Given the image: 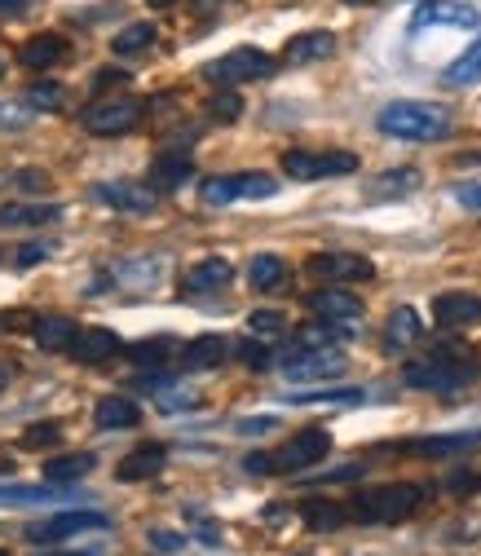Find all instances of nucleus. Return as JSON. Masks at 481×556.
I'll return each mask as SVG.
<instances>
[{"instance_id": "f8f14e48", "label": "nucleus", "mask_w": 481, "mask_h": 556, "mask_svg": "<svg viewBox=\"0 0 481 556\" xmlns=\"http://www.w3.org/2000/svg\"><path fill=\"white\" fill-rule=\"evenodd\" d=\"M106 526H111V517H106V513L72 508V513H58V517H49V521L31 526V530H27V539H31V543H62V539H76V534H85V530H106Z\"/></svg>"}, {"instance_id": "72a5a7b5", "label": "nucleus", "mask_w": 481, "mask_h": 556, "mask_svg": "<svg viewBox=\"0 0 481 556\" xmlns=\"http://www.w3.org/2000/svg\"><path fill=\"white\" fill-rule=\"evenodd\" d=\"M416 186H420V168H393V173H384L367 190V199H402V194H410Z\"/></svg>"}, {"instance_id": "2eb2a0df", "label": "nucleus", "mask_w": 481, "mask_h": 556, "mask_svg": "<svg viewBox=\"0 0 481 556\" xmlns=\"http://www.w3.org/2000/svg\"><path fill=\"white\" fill-rule=\"evenodd\" d=\"M115 354H124V340H119L111 327H80V336H76V344H72V358H76V363H89V367L111 363Z\"/></svg>"}, {"instance_id": "79ce46f5", "label": "nucleus", "mask_w": 481, "mask_h": 556, "mask_svg": "<svg viewBox=\"0 0 481 556\" xmlns=\"http://www.w3.org/2000/svg\"><path fill=\"white\" fill-rule=\"evenodd\" d=\"M155 406H160V410H194V406H199V393H190V389H168V384H164V389L155 393Z\"/></svg>"}, {"instance_id": "5fc2aeb1", "label": "nucleus", "mask_w": 481, "mask_h": 556, "mask_svg": "<svg viewBox=\"0 0 481 556\" xmlns=\"http://www.w3.org/2000/svg\"><path fill=\"white\" fill-rule=\"evenodd\" d=\"M23 10V0H0V14H18Z\"/></svg>"}, {"instance_id": "473e14b6", "label": "nucleus", "mask_w": 481, "mask_h": 556, "mask_svg": "<svg viewBox=\"0 0 481 556\" xmlns=\"http://www.w3.org/2000/svg\"><path fill=\"white\" fill-rule=\"evenodd\" d=\"M283 402H292V406H318V402H327V406H358V402H367V389H318V393H283Z\"/></svg>"}, {"instance_id": "c85d7f7f", "label": "nucleus", "mask_w": 481, "mask_h": 556, "mask_svg": "<svg viewBox=\"0 0 481 556\" xmlns=\"http://www.w3.org/2000/svg\"><path fill=\"white\" fill-rule=\"evenodd\" d=\"M420 336H425V323H420V314L410 305L389 314V323H384V344H389V350H406V344H416Z\"/></svg>"}, {"instance_id": "9d476101", "label": "nucleus", "mask_w": 481, "mask_h": 556, "mask_svg": "<svg viewBox=\"0 0 481 556\" xmlns=\"http://www.w3.org/2000/svg\"><path fill=\"white\" fill-rule=\"evenodd\" d=\"M345 367H350V358L340 350H296V358L283 363V376L292 384H322V380L345 376Z\"/></svg>"}, {"instance_id": "1a4fd4ad", "label": "nucleus", "mask_w": 481, "mask_h": 556, "mask_svg": "<svg viewBox=\"0 0 481 556\" xmlns=\"http://www.w3.org/2000/svg\"><path fill=\"white\" fill-rule=\"evenodd\" d=\"M309 278H318V283H363V278L376 274V265L358 252H314L305 261Z\"/></svg>"}, {"instance_id": "e433bc0d", "label": "nucleus", "mask_w": 481, "mask_h": 556, "mask_svg": "<svg viewBox=\"0 0 481 556\" xmlns=\"http://www.w3.org/2000/svg\"><path fill=\"white\" fill-rule=\"evenodd\" d=\"M66 500L58 485H0V504H53Z\"/></svg>"}, {"instance_id": "f03ea898", "label": "nucleus", "mask_w": 481, "mask_h": 556, "mask_svg": "<svg viewBox=\"0 0 481 556\" xmlns=\"http://www.w3.org/2000/svg\"><path fill=\"white\" fill-rule=\"evenodd\" d=\"M376 124H380V132L402 137V142H438V137L451 132V111L438 106V102L402 98V102H389V106L376 115Z\"/></svg>"}, {"instance_id": "423d86ee", "label": "nucleus", "mask_w": 481, "mask_h": 556, "mask_svg": "<svg viewBox=\"0 0 481 556\" xmlns=\"http://www.w3.org/2000/svg\"><path fill=\"white\" fill-rule=\"evenodd\" d=\"M279 194V181L269 173H230V177H208L199 186V199L208 207H226L235 199H269Z\"/></svg>"}, {"instance_id": "58836bf2", "label": "nucleus", "mask_w": 481, "mask_h": 556, "mask_svg": "<svg viewBox=\"0 0 481 556\" xmlns=\"http://www.w3.org/2000/svg\"><path fill=\"white\" fill-rule=\"evenodd\" d=\"M248 331L261 336V340H274V336L288 331V318L279 309H256V314H248Z\"/></svg>"}, {"instance_id": "a19ab883", "label": "nucleus", "mask_w": 481, "mask_h": 556, "mask_svg": "<svg viewBox=\"0 0 481 556\" xmlns=\"http://www.w3.org/2000/svg\"><path fill=\"white\" fill-rule=\"evenodd\" d=\"M62 98H66V93H62V85H49V80H45V85H31L23 102H27V106H36V111H58V106H62Z\"/></svg>"}, {"instance_id": "0eeeda50", "label": "nucleus", "mask_w": 481, "mask_h": 556, "mask_svg": "<svg viewBox=\"0 0 481 556\" xmlns=\"http://www.w3.org/2000/svg\"><path fill=\"white\" fill-rule=\"evenodd\" d=\"M80 124L93 132V137H124L132 132L137 124H142V102H132V98H102L93 102L89 111H80Z\"/></svg>"}, {"instance_id": "9b49d317", "label": "nucleus", "mask_w": 481, "mask_h": 556, "mask_svg": "<svg viewBox=\"0 0 481 556\" xmlns=\"http://www.w3.org/2000/svg\"><path fill=\"white\" fill-rule=\"evenodd\" d=\"M327 451H331V433L327 429H301L296 438L283 442L279 455H274V468H279V472H305V468L322 464Z\"/></svg>"}, {"instance_id": "cd10ccee", "label": "nucleus", "mask_w": 481, "mask_h": 556, "mask_svg": "<svg viewBox=\"0 0 481 556\" xmlns=\"http://www.w3.org/2000/svg\"><path fill=\"white\" fill-rule=\"evenodd\" d=\"M301 521L314 530V534H331L350 521V508H340L336 500H301Z\"/></svg>"}, {"instance_id": "6ab92c4d", "label": "nucleus", "mask_w": 481, "mask_h": 556, "mask_svg": "<svg viewBox=\"0 0 481 556\" xmlns=\"http://www.w3.org/2000/svg\"><path fill=\"white\" fill-rule=\"evenodd\" d=\"M472 446H481V429H472V433H442V438H416V442H406L402 451L425 455V459H451V455H464Z\"/></svg>"}, {"instance_id": "f3484780", "label": "nucleus", "mask_w": 481, "mask_h": 556, "mask_svg": "<svg viewBox=\"0 0 481 556\" xmlns=\"http://www.w3.org/2000/svg\"><path fill=\"white\" fill-rule=\"evenodd\" d=\"M230 278H235V269H230L226 256H203L199 265L186 269V292L190 296H213V292L230 288Z\"/></svg>"}, {"instance_id": "a878e982", "label": "nucleus", "mask_w": 481, "mask_h": 556, "mask_svg": "<svg viewBox=\"0 0 481 556\" xmlns=\"http://www.w3.org/2000/svg\"><path fill=\"white\" fill-rule=\"evenodd\" d=\"M164 459H168V451L164 446H137V451H128L124 459H119V468H115V477L119 481H147V477H155L160 468H164Z\"/></svg>"}, {"instance_id": "c9c22d12", "label": "nucleus", "mask_w": 481, "mask_h": 556, "mask_svg": "<svg viewBox=\"0 0 481 556\" xmlns=\"http://www.w3.org/2000/svg\"><path fill=\"white\" fill-rule=\"evenodd\" d=\"M137 367H164L173 354H177V344L168 340V336H160V340H142V344H128V350H124Z\"/></svg>"}, {"instance_id": "ea45409f", "label": "nucleus", "mask_w": 481, "mask_h": 556, "mask_svg": "<svg viewBox=\"0 0 481 556\" xmlns=\"http://www.w3.org/2000/svg\"><path fill=\"white\" fill-rule=\"evenodd\" d=\"M58 442H62V425H53V420L31 425V429L23 433V446H27V451H49V446H58Z\"/></svg>"}, {"instance_id": "7ed1b4c3", "label": "nucleus", "mask_w": 481, "mask_h": 556, "mask_svg": "<svg viewBox=\"0 0 481 556\" xmlns=\"http://www.w3.org/2000/svg\"><path fill=\"white\" fill-rule=\"evenodd\" d=\"M425 504V485L416 481H393V485H376L350 500V517L363 526H397Z\"/></svg>"}, {"instance_id": "37998d69", "label": "nucleus", "mask_w": 481, "mask_h": 556, "mask_svg": "<svg viewBox=\"0 0 481 556\" xmlns=\"http://www.w3.org/2000/svg\"><path fill=\"white\" fill-rule=\"evenodd\" d=\"M239 358H243L248 371H269L274 367V354L265 350V344H256V340H243L239 344Z\"/></svg>"}, {"instance_id": "13d9d810", "label": "nucleus", "mask_w": 481, "mask_h": 556, "mask_svg": "<svg viewBox=\"0 0 481 556\" xmlns=\"http://www.w3.org/2000/svg\"><path fill=\"white\" fill-rule=\"evenodd\" d=\"M151 5H173V0H151Z\"/></svg>"}, {"instance_id": "49530a36", "label": "nucleus", "mask_w": 481, "mask_h": 556, "mask_svg": "<svg viewBox=\"0 0 481 556\" xmlns=\"http://www.w3.org/2000/svg\"><path fill=\"white\" fill-rule=\"evenodd\" d=\"M124 80H128V72H119V66H102V72L93 76V93H106V89H115Z\"/></svg>"}, {"instance_id": "393cba45", "label": "nucleus", "mask_w": 481, "mask_h": 556, "mask_svg": "<svg viewBox=\"0 0 481 556\" xmlns=\"http://www.w3.org/2000/svg\"><path fill=\"white\" fill-rule=\"evenodd\" d=\"M331 53H336V36H331V31H301V36L288 40L283 62L305 66V62H322V58H331Z\"/></svg>"}, {"instance_id": "09e8293b", "label": "nucleus", "mask_w": 481, "mask_h": 556, "mask_svg": "<svg viewBox=\"0 0 481 556\" xmlns=\"http://www.w3.org/2000/svg\"><path fill=\"white\" fill-rule=\"evenodd\" d=\"M151 547H160V552H181V547H186V534H173V530H151Z\"/></svg>"}, {"instance_id": "bb28decb", "label": "nucleus", "mask_w": 481, "mask_h": 556, "mask_svg": "<svg viewBox=\"0 0 481 556\" xmlns=\"http://www.w3.org/2000/svg\"><path fill=\"white\" fill-rule=\"evenodd\" d=\"M194 177V160L186 151H164L155 164H151V186L155 190H177Z\"/></svg>"}, {"instance_id": "aec40b11", "label": "nucleus", "mask_w": 481, "mask_h": 556, "mask_svg": "<svg viewBox=\"0 0 481 556\" xmlns=\"http://www.w3.org/2000/svg\"><path fill=\"white\" fill-rule=\"evenodd\" d=\"M137 420H142V406H137L132 397H102L93 406V425L102 433H124V429H137Z\"/></svg>"}, {"instance_id": "6e6d98bb", "label": "nucleus", "mask_w": 481, "mask_h": 556, "mask_svg": "<svg viewBox=\"0 0 481 556\" xmlns=\"http://www.w3.org/2000/svg\"><path fill=\"white\" fill-rule=\"evenodd\" d=\"M345 5H354V10H371V5H380V0H345Z\"/></svg>"}, {"instance_id": "f257e3e1", "label": "nucleus", "mask_w": 481, "mask_h": 556, "mask_svg": "<svg viewBox=\"0 0 481 556\" xmlns=\"http://www.w3.org/2000/svg\"><path fill=\"white\" fill-rule=\"evenodd\" d=\"M477 376H481L477 354L472 350H459V344H442V350H433L429 358L402 367V384L429 389V393H455V389H464Z\"/></svg>"}, {"instance_id": "f704fd0d", "label": "nucleus", "mask_w": 481, "mask_h": 556, "mask_svg": "<svg viewBox=\"0 0 481 556\" xmlns=\"http://www.w3.org/2000/svg\"><path fill=\"white\" fill-rule=\"evenodd\" d=\"M155 23H132V27H124L115 40H111V49L119 53V58H132V53H147L151 45H155Z\"/></svg>"}, {"instance_id": "39448f33", "label": "nucleus", "mask_w": 481, "mask_h": 556, "mask_svg": "<svg viewBox=\"0 0 481 556\" xmlns=\"http://www.w3.org/2000/svg\"><path fill=\"white\" fill-rule=\"evenodd\" d=\"M345 173H358L354 151H288L283 155L288 181H322V177H345Z\"/></svg>"}, {"instance_id": "a18cd8bd", "label": "nucleus", "mask_w": 481, "mask_h": 556, "mask_svg": "<svg viewBox=\"0 0 481 556\" xmlns=\"http://www.w3.org/2000/svg\"><path fill=\"white\" fill-rule=\"evenodd\" d=\"M36 111H23V106H0V132H18L31 124Z\"/></svg>"}, {"instance_id": "5701e85b", "label": "nucleus", "mask_w": 481, "mask_h": 556, "mask_svg": "<svg viewBox=\"0 0 481 556\" xmlns=\"http://www.w3.org/2000/svg\"><path fill=\"white\" fill-rule=\"evenodd\" d=\"M288 278H292L288 261L274 256V252H261V256H252V265H248V283H252L256 292H288Z\"/></svg>"}, {"instance_id": "4468645a", "label": "nucleus", "mask_w": 481, "mask_h": 556, "mask_svg": "<svg viewBox=\"0 0 481 556\" xmlns=\"http://www.w3.org/2000/svg\"><path fill=\"white\" fill-rule=\"evenodd\" d=\"M433 323L446 327V331L477 327L481 323V296H472V292H442V296H433Z\"/></svg>"}, {"instance_id": "a211bd4d", "label": "nucleus", "mask_w": 481, "mask_h": 556, "mask_svg": "<svg viewBox=\"0 0 481 556\" xmlns=\"http://www.w3.org/2000/svg\"><path fill=\"white\" fill-rule=\"evenodd\" d=\"M230 358V340L226 336H194L186 350H181V367L186 371H213V367H221Z\"/></svg>"}, {"instance_id": "4be33fe9", "label": "nucleus", "mask_w": 481, "mask_h": 556, "mask_svg": "<svg viewBox=\"0 0 481 556\" xmlns=\"http://www.w3.org/2000/svg\"><path fill=\"white\" fill-rule=\"evenodd\" d=\"M354 336H358L354 323H327V318H318V323H305L296 331V350H336V344H345Z\"/></svg>"}, {"instance_id": "b1692460", "label": "nucleus", "mask_w": 481, "mask_h": 556, "mask_svg": "<svg viewBox=\"0 0 481 556\" xmlns=\"http://www.w3.org/2000/svg\"><path fill=\"white\" fill-rule=\"evenodd\" d=\"M62 217L58 203H5L0 207V230H23V226H53Z\"/></svg>"}, {"instance_id": "4c0bfd02", "label": "nucleus", "mask_w": 481, "mask_h": 556, "mask_svg": "<svg viewBox=\"0 0 481 556\" xmlns=\"http://www.w3.org/2000/svg\"><path fill=\"white\" fill-rule=\"evenodd\" d=\"M203 111H208L213 124H235V119L243 115V98H239L235 89H221V93L208 98V106H203Z\"/></svg>"}, {"instance_id": "dca6fc26", "label": "nucleus", "mask_w": 481, "mask_h": 556, "mask_svg": "<svg viewBox=\"0 0 481 556\" xmlns=\"http://www.w3.org/2000/svg\"><path fill=\"white\" fill-rule=\"evenodd\" d=\"M481 18L472 5H459V0H446V5H425L416 14V23H410V31H433V27H455V31H472Z\"/></svg>"}, {"instance_id": "052dcab7", "label": "nucleus", "mask_w": 481, "mask_h": 556, "mask_svg": "<svg viewBox=\"0 0 481 556\" xmlns=\"http://www.w3.org/2000/svg\"><path fill=\"white\" fill-rule=\"evenodd\" d=\"M0 556H10V552H5V547H0Z\"/></svg>"}, {"instance_id": "8fccbe9b", "label": "nucleus", "mask_w": 481, "mask_h": 556, "mask_svg": "<svg viewBox=\"0 0 481 556\" xmlns=\"http://www.w3.org/2000/svg\"><path fill=\"white\" fill-rule=\"evenodd\" d=\"M243 468H248L252 477H265V472H279V468H274V455H261V451H256V455H248V459H243Z\"/></svg>"}, {"instance_id": "603ef678", "label": "nucleus", "mask_w": 481, "mask_h": 556, "mask_svg": "<svg viewBox=\"0 0 481 556\" xmlns=\"http://www.w3.org/2000/svg\"><path fill=\"white\" fill-rule=\"evenodd\" d=\"M459 203H464V207H481V186H468V190H459Z\"/></svg>"}, {"instance_id": "de8ad7c7", "label": "nucleus", "mask_w": 481, "mask_h": 556, "mask_svg": "<svg viewBox=\"0 0 481 556\" xmlns=\"http://www.w3.org/2000/svg\"><path fill=\"white\" fill-rule=\"evenodd\" d=\"M49 252H53L49 243H23V248H18V265H23V269H31V265H40Z\"/></svg>"}, {"instance_id": "7c9ffc66", "label": "nucleus", "mask_w": 481, "mask_h": 556, "mask_svg": "<svg viewBox=\"0 0 481 556\" xmlns=\"http://www.w3.org/2000/svg\"><path fill=\"white\" fill-rule=\"evenodd\" d=\"M481 80V31H477V40L446 66V85L451 89H468V85H477Z\"/></svg>"}, {"instance_id": "c756f323", "label": "nucleus", "mask_w": 481, "mask_h": 556, "mask_svg": "<svg viewBox=\"0 0 481 556\" xmlns=\"http://www.w3.org/2000/svg\"><path fill=\"white\" fill-rule=\"evenodd\" d=\"M80 327L72 318H40L36 323V344L49 354H72V344H76Z\"/></svg>"}, {"instance_id": "412c9836", "label": "nucleus", "mask_w": 481, "mask_h": 556, "mask_svg": "<svg viewBox=\"0 0 481 556\" xmlns=\"http://www.w3.org/2000/svg\"><path fill=\"white\" fill-rule=\"evenodd\" d=\"M66 53V40L62 36H53V31H40V36H31V40H23V49H18V62L27 66V72H49V66H58Z\"/></svg>"}, {"instance_id": "864d4df0", "label": "nucleus", "mask_w": 481, "mask_h": 556, "mask_svg": "<svg viewBox=\"0 0 481 556\" xmlns=\"http://www.w3.org/2000/svg\"><path fill=\"white\" fill-rule=\"evenodd\" d=\"M199 539L208 543V547H217V543H221V530H217V526H203V530H199Z\"/></svg>"}, {"instance_id": "680f3d73", "label": "nucleus", "mask_w": 481, "mask_h": 556, "mask_svg": "<svg viewBox=\"0 0 481 556\" xmlns=\"http://www.w3.org/2000/svg\"><path fill=\"white\" fill-rule=\"evenodd\" d=\"M296 556H309V552H296Z\"/></svg>"}, {"instance_id": "bf43d9fd", "label": "nucleus", "mask_w": 481, "mask_h": 556, "mask_svg": "<svg viewBox=\"0 0 481 556\" xmlns=\"http://www.w3.org/2000/svg\"><path fill=\"white\" fill-rule=\"evenodd\" d=\"M0 76H5V58H0Z\"/></svg>"}, {"instance_id": "20e7f679", "label": "nucleus", "mask_w": 481, "mask_h": 556, "mask_svg": "<svg viewBox=\"0 0 481 556\" xmlns=\"http://www.w3.org/2000/svg\"><path fill=\"white\" fill-rule=\"evenodd\" d=\"M274 72H279V62H274L269 53H261V49H230L226 58H217V62H208L203 66V76H208L213 85H221V89H235V85H252V80H269Z\"/></svg>"}, {"instance_id": "4d7b16f0", "label": "nucleus", "mask_w": 481, "mask_h": 556, "mask_svg": "<svg viewBox=\"0 0 481 556\" xmlns=\"http://www.w3.org/2000/svg\"><path fill=\"white\" fill-rule=\"evenodd\" d=\"M5 384H10V371H5V367H0V393H5Z\"/></svg>"}, {"instance_id": "2f4dec72", "label": "nucleus", "mask_w": 481, "mask_h": 556, "mask_svg": "<svg viewBox=\"0 0 481 556\" xmlns=\"http://www.w3.org/2000/svg\"><path fill=\"white\" fill-rule=\"evenodd\" d=\"M93 468H98V459H93L89 451H80V455H62V459L45 464V481H49V485H66V481L89 477Z\"/></svg>"}, {"instance_id": "6e6552de", "label": "nucleus", "mask_w": 481, "mask_h": 556, "mask_svg": "<svg viewBox=\"0 0 481 556\" xmlns=\"http://www.w3.org/2000/svg\"><path fill=\"white\" fill-rule=\"evenodd\" d=\"M93 199L111 203L115 213H124V217H147V213L160 207V190L151 181H98Z\"/></svg>"}, {"instance_id": "c03bdc74", "label": "nucleus", "mask_w": 481, "mask_h": 556, "mask_svg": "<svg viewBox=\"0 0 481 556\" xmlns=\"http://www.w3.org/2000/svg\"><path fill=\"white\" fill-rule=\"evenodd\" d=\"M14 186H23L27 194H40V190H49L53 181H49L45 168H23V173H14Z\"/></svg>"}, {"instance_id": "ddd939ff", "label": "nucleus", "mask_w": 481, "mask_h": 556, "mask_svg": "<svg viewBox=\"0 0 481 556\" xmlns=\"http://www.w3.org/2000/svg\"><path fill=\"white\" fill-rule=\"evenodd\" d=\"M305 305H309V314H318L327 323H354V318H363V296H354L350 288H340V283H322L318 292L305 296Z\"/></svg>"}, {"instance_id": "3c124183", "label": "nucleus", "mask_w": 481, "mask_h": 556, "mask_svg": "<svg viewBox=\"0 0 481 556\" xmlns=\"http://www.w3.org/2000/svg\"><path fill=\"white\" fill-rule=\"evenodd\" d=\"M274 429V420L269 415H256V420H239V429L235 433H248V438H256V433H269Z\"/></svg>"}]
</instances>
